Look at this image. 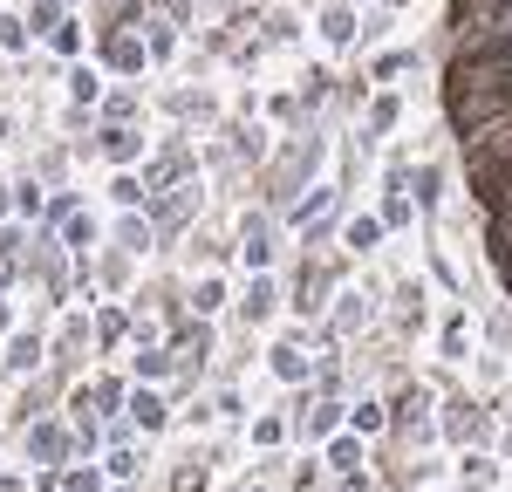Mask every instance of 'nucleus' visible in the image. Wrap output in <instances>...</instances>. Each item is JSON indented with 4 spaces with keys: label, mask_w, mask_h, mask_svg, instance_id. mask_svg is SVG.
Masks as SVG:
<instances>
[{
    "label": "nucleus",
    "mask_w": 512,
    "mask_h": 492,
    "mask_svg": "<svg viewBox=\"0 0 512 492\" xmlns=\"http://www.w3.org/2000/svg\"><path fill=\"white\" fill-rule=\"evenodd\" d=\"M444 110L485 212L492 267L512 287V0H451Z\"/></svg>",
    "instance_id": "obj_1"
},
{
    "label": "nucleus",
    "mask_w": 512,
    "mask_h": 492,
    "mask_svg": "<svg viewBox=\"0 0 512 492\" xmlns=\"http://www.w3.org/2000/svg\"><path fill=\"white\" fill-rule=\"evenodd\" d=\"M62 451H69V438H62V431H48V424H41V431H35V458H41V465H55V458H62Z\"/></svg>",
    "instance_id": "obj_2"
},
{
    "label": "nucleus",
    "mask_w": 512,
    "mask_h": 492,
    "mask_svg": "<svg viewBox=\"0 0 512 492\" xmlns=\"http://www.w3.org/2000/svg\"><path fill=\"white\" fill-rule=\"evenodd\" d=\"M130 417H137V424L151 431V424H158V417H164V404H158V397H137V404H130Z\"/></svg>",
    "instance_id": "obj_3"
}]
</instances>
